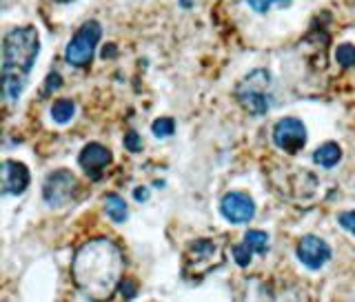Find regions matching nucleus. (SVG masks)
<instances>
[{
    "mask_svg": "<svg viewBox=\"0 0 355 302\" xmlns=\"http://www.w3.org/2000/svg\"><path fill=\"white\" fill-rule=\"evenodd\" d=\"M295 255H297V260L306 267V269L318 271L331 260V247L318 236H304L302 240L297 242Z\"/></svg>",
    "mask_w": 355,
    "mask_h": 302,
    "instance_id": "9",
    "label": "nucleus"
},
{
    "mask_svg": "<svg viewBox=\"0 0 355 302\" xmlns=\"http://www.w3.org/2000/svg\"><path fill=\"white\" fill-rule=\"evenodd\" d=\"M255 14H266L271 7H288L291 0H247Z\"/></svg>",
    "mask_w": 355,
    "mask_h": 302,
    "instance_id": "18",
    "label": "nucleus"
},
{
    "mask_svg": "<svg viewBox=\"0 0 355 302\" xmlns=\"http://www.w3.org/2000/svg\"><path fill=\"white\" fill-rule=\"evenodd\" d=\"M125 255L109 238H94L78 247L71 260V278L85 298L107 300L122 280Z\"/></svg>",
    "mask_w": 355,
    "mask_h": 302,
    "instance_id": "1",
    "label": "nucleus"
},
{
    "mask_svg": "<svg viewBox=\"0 0 355 302\" xmlns=\"http://www.w3.org/2000/svg\"><path fill=\"white\" fill-rule=\"evenodd\" d=\"M78 162H80L83 171L92 178V181H100L103 171L111 165V151L98 142H89L83 147L80 156H78Z\"/></svg>",
    "mask_w": 355,
    "mask_h": 302,
    "instance_id": "10",
    "label": "nucleus"
},
{
    "mask_svg": "<svg viewBox=\"0 0 355 302\" xmlns=\"http://www.w3.org/2000/svg\"><path fill=\"white\" fill-rule=\"evenodd\" d=\"M55 3H71V0H55Z\"/></svg>",
    "mask_w": 355,
    "mask_h": 302,
    "instance_id": "25",
    "label": "nucleus"
},
{
    "mask_svg": "<svg viewBox=\"0 0 355 302\" xmlns=\"http://www.w3.org/2000/svg\"><path fill=\"white\" fill-rule=\"evenodd\" d=\"M105 209H107V216L114 220V222H125L129 218V209H127V203L122 200L118 194H109L105 198Z\"/></svg>",
    "mask_w": 355,
    "mask_h": 302,
    "instance_id": "13",
    "label": "nucleus"
},
{
    "mask_svg": "<svg viewBox=\"0 0 355 302\" xmlns=\"http://www.w3.org/2000/svg\"><path fill=\"white\" fill-rule=\"evenodd\" d=\"M222 262H225V253H222V247L216 240H209V238L196 240L189 244L184 251L182 276L191 283H200Z\"/></svg>",
    "mask_w": 355,
    "mask_h": 302,
    "instance_id": "3",
    "label": "nucleus"
},
{
    "mask_svg": "<svg viewBox=\"0 0 355 302\" xmlns=\"http://www.w3.org/2000/svg\"><path fill=\"white\" fill-rule=\"evenodd\" d=\"M125 147L131 151V153H138V151H142V140H140V136H138V131H127L125 133Z\"/></svg>",
    "mask_w": 355,
    "mask_h": 302,
    "instance_id": "20",
    "label": "nucleus"
},
{
    "mask_svg": "<svg viewBox=\"0 0 355 302\" xmlns=\"http://www.w3.org/2000/svg\"><path fill=\"white\" fill-rule=\"evenodd\" d=\"M220 214L231 225H247L255 216V203L253 198L242 192H231L222 198Z\"/></svg>",
    "mask_w": 355,
    "mask_h": 302,
    "instance_id": "8",
    "label": "nucleus"
},
{
    "mask_svg": "<svg viewBox=\"0 0 355 302\" xmlns=\"http://www.w3.org/2000/svg\"><path fill=\"white\" fill-rule=\"evenodd\" d=\"M29 169L22 162L5 160L3 162V194L5 196H20L29 187Z\"/></svg>",
    "mask_w": 355,
    "mask_h": 302,
    "instance_id": "11",
    "label": "nucleus"
},
{
    "mask_svg": "<svg viewBox=\"0 0 355 302\" xmlns=\"http://www.w3.org/2000/svg\"><path fill=\"white\" fill-rule=\"evenodd\" d=\"M118 289H120V294L125 296L127 300H133V298L138 296V287L133 285V280H120Z\"/></svg>",
    "mask_w": 355,
    "mask_h": 302,
    "instance_id": "23",
    "label": "nucleus"
},
{
    "mask_svg": "<svg viewBox=\"0 0 355 302\" xmlns=\"http://www.w3.org/2000/svg\"><path fill=\"white\" fill-rule=\"evenodd\" d=\"M253 253L255 251L242 240V244H236V247H233V260H236L240 267H249L251 260H253Z\"/></svg>",
    "mask_w": 355,
    "mask_h": 302,
    "instance_id": "19",
    "label": "nucleus"
},
{
    "mask_svg": "<svg viewBox=\"0 0 355 302\" xmlns=\"http://www.w3.org/2000/svg\"><path fill=\"white\" fill-rule=\"evenodd\" d=\"M100 38H103V25H100L98 20H87L85 25L76 31V36L69 40V44H67L64 60L71 67L85 69V67H89L94 60V51L98 47Z\"/></svg>",
    "mask_w": 355,
    "mask_h": 302,
    "instance_id": "5",
    "label": "nucleus"
},
{
    "mask_svg": "<svg viewBox=\"0 0 355 302\" xmlns=\"http://www.w3.org/2000/svg\"><path fill=\"white\" fill-rule=\"evenodd\" d=\"M78 192V181L71 171L67 169H58L49 174L44 178V185H42V200L44 205L51 207V209H60L64 205H69L73 196Z\"/></svg>",
    "mask_w": 355,
    "mask_h": 302,
    "instance_id": "6",
    "label": "nucleus"
},
{
    "mask_svg": "<svg viewBox=\"0 0 355 302\" xmlns=\"http://www.w3.org/2000/svg\"><path fill=\"white\" fill-rule=\"evenodd\" d=\"M136 200H140V203H144V200H149V189L138 187V189H136Z\"/></svg>",
    "mask_w": 355,
    "mask_h": 302,
    "instance_id": "24",
    "label": "nucleus"
},
{
    "mask_svg": "<svg viewBox=\"0 0 355 302\" xmlns=\"http://www.w3.org/2000/svg\"><path fill=\"white\" fill-rule=\"evenodd\" d=\"M313 160L324 167V169H333V167H338L340 160H342V149L338 142H324L322 147L315 149L313 153Z\"/></svg>",
    "mask_w": 355,
    "mask_h": 302,
    "instance_id": "12",
    "label": "nucleus"
},
{
    "mask_svg": "<svg viewBox=\"0 0 355 302\" xmlns=\"http://www.w3.org/2000/svg\"><path fill=\"white\" fill-rule=\"evenodd\" d=\"M236 98L251 116H264L271 109V74L266 69H253L238 83Z\"/></svg>",
    "mask_w": 355,
    "mask_h": 302,
    "instance_id": "4",
    "label": "nucleus"
},
{
    "mask_svg": "<svg viewBox=\"0 0 355 302\" xmlns=\"http://www.w3.org/2000/svg\"><path fill=\"white\" fill-rule=\"evenodd\" d=\"M60 85H62V76H60L58 72H51V74L47 76V81H44V96H49V94H53V92H58Z\"/></svg>",
    "mask_w": 355,
    "mask_h": 302,
    "instance_id": "21",
    "label": "nucleus"
},
{
    "mask_svg": "<svg viewBox=\"0 0 355 302\" xmlns=\"http://www.w3.org/2000/svg\"><path fill=\"white\" fill-rule=\"evenodd\" d=\"M338 222L342 229H347L349 233L355 236V211H344V214L338 216Z\"/></svg>",
    "mask_w": 355,
    "mask_h": 302,
    "instance_id": "22",
    "label": "nucleus"
},
{
    "mask_svg": "<svg viewBox=\"0 0 355 302\" xmlns=\"http://www.w3.org/2000/svg\"><path fill=\"white\" fill-rule=\"evenodd\" d=\"M151 131H153L155 138H169V136H173V131H175V122L171 118H158L151 125Z\"/></svg>",
    "mask_w": 355,
    "mask_h": 302,
    "instance_id": "17",
    "label": "nucleus"
},
{
    "mask_svg": "<svg viewBox=\"0 0 355 302\" xmlns=\"http://www.w3.org/2000/svg\"><path fill=\"white\" fill-rule=\"evenodd\" d=\"M336 60L340 67H353L355 65V44H349V42H344L340 44V47L336 49Z\"/></svg>",
    "mask_w": 355,
    "mask_h": 302,
    "instance_id": "16",
    "label": "nucleus"
},
{
    "mask_svg": "<svg viewBox=\"0 0 355 302\" xmlns=\"http://www.w3.org/2000/svg\"><path fill=\"white\" fill-rule=\"evenodd\" d=\"M40 53V33L36 27H14L3 38V92L11 103H18L25 92L29 74Z\"/></svg>",
    "mask_w": 355,
    "mask_h": 302,
    "instance_id": "2",
    "label": "nucleus"
},
{
    "mask_svg": "<svg viewBox=\"0 0 355 302\" xmlns=\"http://www.w3.org/2000/svg\"><path fill=\"white\" fill-rule=\"evenodd\" d=\"M244 242H247L255 253H266V249H269V236L258 229L244 233Z\"/></svg>",
    "mask_w": 355,
    "mask_h": 302,
    "instance_id": "15",
    "label": "nucleus"
},
{
    "mask_svg": "<svg viewBox=\"0 0 355 302\" xmlns=\"http://www.w3.org/2000/svg\"><path fill=\"white\" fill-rule=\"evenodd\" d=\"M73 116H76L73 100H58V103L51 105V118L53 122H58V125H67Z\"/></svg>",
    "mask_w": 355,
    "mask_h": 302,
    "instance_id": "14",
    "label": "nucleus"
},
{
    "mask_svg": "<svg viewBox=\"0 0 355 302\" xmlns=\"http://www.w3.org/2000/svg\"><path fill=\"white\" fill-rule=\"evenodd\" d=\"M273 142L286 153H297L306 144V127L297 118H282L273 127Z\"/></svg>",
    "mask_w": 355,
    "mask_h": 302,
    "instance_id": "7",
    "label": "nucleus"
}]
</instances>
